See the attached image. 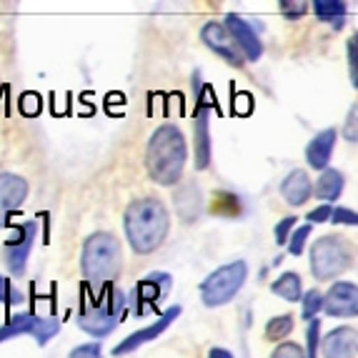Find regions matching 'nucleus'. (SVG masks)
Here are the masks:
<instances>
[{
	"label": "nucleus",
	"instance_id": "nucleus-1",
	"mask_svg": "<svg viewBox=\"0 0 358 358\" xmlns=\"http://www.w3.org/2000/svg\"><path fill=\"white\" fill-rule=\"evenodd\" d=\"M126 238L138 256L158 251L171 231V213L158 198H136L126 208Z\"/></svg>",
	"mask_w": 358,
	"mask_h": 358
},
{
	"label": "nucleus",
	"instance_id": "nucleus-2",
	"mask_svg": "<svg viewBox=\"0 0 358 358\" xmlns=\"http://www.w3.org/2000/svg\"><path fill=\"white\" fill-rule=\"evenodd\" d=\"M188 161V145L178 126H161L145 145V171L158 185H176Z\"/></svg>",
	"mask_w": 358,
	"mask_h": 358
},
{
	"label": "nucleus",
	"instance_id": "nucleus-3",
	"mask_svg": "<svg viewBox=\"0 0 358 358\" xmlns=\"http://www.w3.org/2000/svg\"><path fill=\"white\" fill-rule=\"evenodd\" d=\"M123 310H126V296L113 283H108L98 291L83 283L76 323L78 329L85 331L93 338H106V336L113 334V329L123 318Z\"/></svg>",
	"mask_w": 358,
	"mask_h": 358
},
{
	"label": "nucleus",
	"instance_id": "nucleus-4",
	"mask_svg": "<svg viewBox=\"0 0 358 358\" xmlns=\"http://www.w3.org/2000/svg\"><path fill=\"white\" fill-rule=\"evenodd\" d=\"M80 271L93 291L113 283L123 271V245L113 233L98 231L88 236L80 251Z\"/></svg>",
	"mask_w": 358,
	"mask_h": 358
},
{
	"label": "nucleus",
	"instance_id": "nucleus-5",
	"mask_svg": "<svg viewBox=\"0 0 358 358\" xmlns=\"http://www.w3.org/2000/svg\"><path fill=\"white\" fill-rule=\"evenodd\" d=\"M308 263L316 281H334V278H338V275H343L351 268L353 245L338 233L321 236V238L313 241Z\"/></svg>",
	"mask_w": 358,
	"mask_h": 358
},
{
	"label": "nucleus",
	"instance_id": "nucleus-6",
	"mask_svg": "<svg viewBox=\"0 0 358 358\" xmlns=\"http://www.w3.org/2000/svg\"><path fill=\"white\" fill-rule=\"evenodd\" d=\"M248 278V263L245 261H231L223 263L213 273H208L201 281V301L208 308H221V306L231 303L236 296L241 293V288L245 286Z\"/></svg>",
	"mask_w": 358,
	"mask_h": 358
},
{
	"label": "nucleus",
	"instance_id": "nucleus-7",
	"mask_svg": "<svg viewBox=\"0 0 358 358\" xmlns=\"http://www.w3.org/2000/svg\"><path fill=\"white\" fill-rule=\"evenodd\" d=\"M60 331V321L53 316H36V313H18L0 326V343L15 336H33L38 346H45Z\"/></svg>",
	"mask_w": 358,
	"mask_h": 358
},
{
	"label": "nucleus",
	"instance_id": "nucleus-8",
	"mask_svg": "<svg viewBox=\"0 0 358 358\" xmlns=\"http://www.w3.org/2000/svg\"><path fill=\"white\" fill-rule=\"evenodd\" d=\"M201 41H203L218 58L226 60L228 66L243 68L245 63H248V60L243 58V53H241V48L236 45L231 30L226 28L223 20H208V23L203 25V30H201Z\"/></svg>",
	"mask_w": 358,
	"mask_h": 358
},
{
	"label": "nucleus",
	"instance_id": "nucleus-9",
	"mask_svg": "<svg viewBox=\"0 0 358 358\" xmlns=\"http://www.w3.org/2000/svg\"><path fill=\"white\" fill-rule=\"evenodd\" d=\"M36 236H38V226L33 221H25L23 226L15 228V236H10V241L6 243V263L8 268L13 271V275L25 273V266H28Z\"/></svg>",
	"mask_w": 358,
	"mask_h": 358
},
{
	"label": "nucleus",
	"instance_id": "nucleus-10",
	"mask_svg": "<svg viewBox=\"0 0 358 358\" xmlns=\"http://www.w3.org/2000/svg\"><path fill=\"white\" fill-rule=\"evenodd\" d=\"M180 306H171V308H166L158 316V321L155 323H150V326H145V329H141V331H136V334H131V336H126V338L120 341L118 346L113 348V356H128V353H133V351H138L141 346H145L148 341H153V338H158V336L163 334V331H168L171 329V323L176 321V318L180 316Z\"/></svg>",
	"mask_w": 358,
	"mask_h": 358
},
{
	"label": "nucleus",
	"instance_id": "nucleus-11",
	"mask_svg": "<svg viewBox=\"0 0 358 358\" xmlns=\"http://www.w3.org/2000/svg\"><path fill=\"white\" fill-rule=\"evenodd\" d=\"M323 313L331 318H356L358 316V283L336 281L326 291Z\"/></svg>",
	"mask_w": 358,
	"mask_h": 358
},
{
	"label": "nucleus",
	"instance_id": "nucleus-12",
	"mask_svg": "<svg viewBox=\"0 0 358 358\" xmlns=\"http://www.w3.org/2000/svg\"><path fill=\"white\" fill-rule=\"evenodd\" d=\"M223 23L231 30L233 41H236V45L241 48L243 58L248 60V63H258V60L263 58V43L256 30H253V25L248 23L243 15H238V13H228L226 18H223Z\"/></svg>",
	"mask_w": 358,
	"mask_h": 358
},
{
	"label": "nucleus",
	"instance_id": "nucleus-13",
	"mask_svg": "<svg viewBox=\"0 0 358 358\" xmlns=\"http://www.w3.org/2000/svg\"><path fill=\"white\" fill-rule=\"evenodd\" d=\"M171 283H173V278L168 273H150V275H145L143 281H138L136 291H133V301H136L138 313L143 316L150 308H155L158 299L166 296Z\"/></svg>",
	"mask_w": 358,
	"mask_h": 358
},
{
	"label": "nucleus",
	"instance_id": "nucleus-14",
	"mask_svg": "<svg viewBox=\"0 0 358 358\" xmlns=\"http://www.w3.org/2000/svg\"><path fill=\"white\" fill-rule=\"evenodd\" d=\"M28 198V180L15 173H0V223H8L10 213Z\"/></svg>",
	"mask_w": 358,
	"mask_h": 358
},
{
	"label": "nucleus",
	"instance_id": "nucleus-15",
	"mask_svg": "<svg viewBox=\"0 0 358 358\" xmlns=\"http://www.w3.org/2000/svg\"><path fill=\"white\" fill-rule=\"evenodd\" d=\"M206 90V88H203ZM196 123H193V155H196V168L206 171L210 166V123H208V106L203 103V93L196 103Z\"/></svg>",
	"mask_w": 358,
	"mask_h": 358
},
{
	"label": "nucleus",
	"instance_id": "nucleus-16",
	"mask_svg": "<svg viewBox=\"0 0 358 358\" xmlns=\"http://www.w3.org/2000/svg\"><path fill=\"white\" fill-rule=\"evenodd\" d=\"M323 358H356L358 356V329L338 326L321 341Z\"/></svg>",
	"mask_w": 358,
	"mask_h": 358
},
{
	"label": "nucleus",
	"instance_id": "nucleus-17",
	"mask_svg": "<svg viewBox=\"0 0 358 358\" xmlns=\"http://www.w3.org/2000/svg\"><path fill=\"white\" fill-rule=\"evenodd\" d=\"M336 141H338V128H323L321 133L310 138L308 145H306V163H308L313 171H329L331 155H334Z\"/></svg>",
	"mask_w": 358,
	"mask_h": 358
},
{
	"label": "nucleus",
	"instance_id": "nucleus-18",
	"mask_svg": "<svg viewBox=\"0 0 358 358\" xmlns=\"http://www.w3.org/2000/svg\"><path fill=\"white\" fill-rule=\"evenodd\" d=\"M281 196L291 208H301L310 201L313 196V183H310L308 173L301 168H293L291 173L281 180Z\"/></svg>",
	"mask_w": 358,
	"mask_h": 358
},
{
	"label": "nucleus",
	"instance_id": "nucleus-19",
	"mask_svg": "<svg viewBox=\"0 0 358 358\" xmlns=\"http://www.w3.org/2000/svg\"><path fill=\"white\" fill-rule=\"evenodd\" d=\"M173 206H176V213H178V218L183 223L198 221L201 213H203V196L198 191V185L196 183L180 185L173 196Z\"/></svg>",
	"mask_w": 358,
	"mask_h": 358
},
{
	"label": "nucleus",
	"instance_id": "nucleus-20",
	"mask_svg": "<svg viewBox=\"0 0 358 358\" xmlns=\"http://www.w3.org/2000/svg\"><path fill=\"white\" fill-rule=\"evenodd\" d=\"M343 185H346L343 173L336 171V168H329V171H323L316 183H313V196L321 198L323 203L334 206L341 198V193H343Z\"/></svg>",
	"mask_w": 358,
	"mask_h": 358
},
{
	"label": "nucleus",
	"instance_id": "nucleus-21",
	"mask_svg": "<svg viewBox=\"0 0 358 358\" xmlns=\"http://www.w3.org/2000/svg\"><path fill=\"white\" fill-rule=\"evenodd\" d=\"M271 293L278 296V299H283L286 303H299V301H303L306 291H303L301 275L293 273V271H286V273H281L273 283H271Z\"/></svg>",
	"mask_w": 358,
	"mask_h": 358
},
{
	"label": "nucleus",
	"instance_id": "nucleus-22",
	"mask_svg": "<svg viewBox=\"0 0 358 358\" xmlns=\"http://www.w3.org/2000/svg\"><path fill=\"white\" fill-rule=\"evenodd\" d=\"M313 15H316L321 23L334 25V30L343 28V20L348 15V6L341 3V0H313Z\"/></svg>",
	"mask_w": 358,
	"mask_h": 358
},
{
	"label": "nucleus",
	"instance_id": "nucleus-23",
	"mask_svg": "<svg viewBox=\"0 0 358 358\" xmlns=\"http://www.w3.org/2000/svg\"><path fill=\"white\" fill-rule=\"evenodd\" d=\"M323 303H326V293H321L318 288H313V291H306L303 301H301V316H303L308 323L316 321L318 313L323 310Z\"/></svg>",
	"mask_w": 358,
	"mask_h": 358
},
{
	"label": "nucleus",
	"instance_id": "nucleus-24",
	"mask_svg": "<svg viewBox=\"0 0 358 358\" xmlns=\"http://www.w3.org/2000/svg\"><path fill=\"white\" fill-rule=\"evenodd\" d=\"M296 326V318L291 313H283V316H273L266 323V338L268 341H283Z\"/></svg>",
	"mask_w": 358,
	"mask_h": 358
},
{
	"label": "nucleus",
	"instance_id": "nucleus-25",
	"mask_svg": "<svg viewBox=\"0 0 358 358\" xmlns=\"http://www.w3.org/2000/svg\"><path fill=\"white\" fill-rule=\"evenodd\" d=\"M321 321H310L306 329V358H318L321 353Z\"/></svg>",
	"mask_w": 358,
	"mask_h": 358
},
{
	"label": "nucleus",
	"instance_id": "nucleus-26",
	"mask_svg": "<svg viewBox=\"0 0 358 358\" xmlns=\"http://www.w3.org/2000/svg\"><path fill=\"white\" fill-rule=\"evenodd\" d=\"M346 55H348V78L351 85L358 90V33H353L346 43Z\"/></svg>",
	"mask_w": 358,
	"mask_h": 358
},
{
	"label": "nucleus",
	"instance_id": "nucleus-27",
	"mask_svg": "<svg viewBox=\"0 0 358 358\" xmlns=\"http://www.w3.org/2000/svg\"><path fill=\"white\" fill-rule=\"evenodd\" d=\"M296 215H286V218H281V221L275 223V228H273V238H275V243L278 245H288V241H291V236H293V231H296Z\"/></svg>",
	"mask_w": 358,
	"mask_h": 358
},
{
	"label": "nucleus",
	"instance_id": "nucleus-28",
	"mask_svg": "<svg viewBox=\"0 0 358 358\" xmlns=\"http://www.w3.org/2000/svg\"><path fill=\"white\" fill-rule=\"evenodd\" d=\"M308 236H310V223H303L293 231L291 241H288V253L291 256H301L306 251V243H308Z\"/></svg>",
	"mask_w": 358,
	"mask_h": 358
},
{
	"label": "nucleus",
	"instance_id": "nucleus-29",
	"mask_svg": "<svg viewBox=\"0 0 358 358\" xmlns=\"http://www.w3.org/2000/svg\"><path fill=\"white\" fill-rule=\"evenodd\" d=\"M341 136L346 138L348 143H358V103L351 106V110L346 113L343 128H341Z\"/></svg>",
	"mask_w": 358,
	"mask_h": 358
},
{
	"label": "nucleus",
	"instance_id": "nucleus-30",
	"mask_svg": "<svg viewBox=\"0 0 358 358\" xmlns=\"http://www.w3.org/2000/svg\"><path fill=\"white\" fill-rule=\"evenodd\" d=\"M334 226H358V210L346 208V206H334V215H331Z\"/></svg>",
	"mask_w": 358,
	"mask_h": 358
},
{
	"label": "nucleus",
	"instance_id": "nucleus-31",
	"mask_svg": "<svg viewBox=\"0 0 358 358\" xmlns=\"http://www.w3.org/2000/svg\"><path fill=\"white\" fill-rule=\"evenodd\" d=\"M20 301H23V296L10 286V281H8L6 275H0V303L6 306V308H10L13 303H20Z\"/></svg>",
	"mask_w": 358,
	"mask_h": 358
},
{
	"label": "nucleus",
	"instance_id": "nucleus-32",
	"mask_svg": "<svg viewBox=\"0 0 358 358\" xmlns=\"http://www.w3.org/2000/svg\"><path fill=\"white\" fill-rule=\"evenodd\" d=\"M271 358H306V348H301L299 343H293V341H283L278 343Z\"/></svg>",
	"mask_w": 358,
	"mask_h": 358
},
{
	"label": "nucleus",
	"instance_id": "nucleus-33",
	"mask_svg": "<svg viewBox=\"0 0 358 358\" xmlns=\"http://www.w3.org/2000/svg\"><path fill=\"white\" fill-rule=\"evenodd\" d=\"M68 358H103V348L101 343L90 341V343H80V346L73 348Z\"/></svg>",
	"mask_w": 358,
	"mask_h": 358
},
{
	"label": "nucleus",
	"instance_id": "nucleus-34",
	"mask_svg": "<svg viewBox=\"0 0 358 358\" xmlns=\"http://www.w3.org/2000/svg\"><path fill=\"white\" fill-rule=\"evenodd\" d=\"M331 215H334V206L323 203V206H318V208L308 210V215H306V223H310V226H318V223H331Z\"/></svg>",
	"mask_w": 358,
	"mask_h": 358
},
{
	"label": "nucleus",
	"instance_id": "nucleus-35",
	"mask_svg": "<svg viewBox=\"0 0 358 358\" xmlns=\"http://www.w3.org/2000/svg\"><path fill=\"white\" fill-rule=\"evenodd\" d=\"M278 8H281V13L286 18H301V15H306V10H308L306 3H288V0H281Z\"/></svg>",
	"mask_w": 358,
	"mask_h": 358
},
{
	"label": "nucleus",
	"instance_id": "nucleus-36",
	"mask_svg": "<svg viewBox=\"0 0 358 358\" xmlns=\"http://www.w3.org/2000/svg\"><path fill=\"white\" fill-rule=\"evenodd\" d=\"M20 110H23L25 115H36L38 110H41V98L33 96V93L20 96Z\"/></svg>",
	"mask_w": 358,
	"mask_h": 358
},
{
	"label": "nucleus",
	"instance_id": "nucleus-37",
	"mask_svg": "<svg viewBox=\"0 0 358 358\" xmlns=\"http://www.w3.org/2000/svg\"><path fill=\"white\" fill-rule=\"evenodd\" d=\"M233 108H236L238 115H248L253 110V98L248 93H238V96L233 98Z\"/></svg>",
	"mask_w": 358,
	"mask_h": 358
},
{
	"label": "nucleus",
	"instance_id": "nucleus-38",
	"mask_svg": "<svg viewBox=\"0 0 358 358\" xmlns=\"http://www.w3.org/2000/svg\"><path fill=\"white\" fill-rule=\"evenodd\" d=\"M208 358H236L228 348H210Z\"/></svg>",
	"mask_w": 358,
	"mask_h": 358
}]
</instances>
